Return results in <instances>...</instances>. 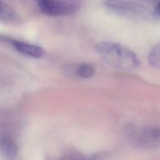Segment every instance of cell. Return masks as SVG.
Listing matches in <instances>:
<instances>
[{
	"label": "cell",
	"mask_w": 160,
	"mask_h": 160,
	"mask_svg": "<svg viewBox=\"0 0 160 160\" xmlns=\"http://www.w3.org/2000/svg\"><path fill=\"white\" fill-rule=\"evenodd\" d=\"M96 52L109 66L121 71H131L140 65L138 56L123 45L109 41H103L94 47Z\"/></svg>",
	"instance_id": "obj_1"
},
{
	"label": "cell",
	"mask_w": 160,
	"mask_h": 160,
	"mask_svg": "<svg viewBox=\"0 0 160 160\" xmlns=\"http://www.w3.org/2000/svg\"><path fill=\"white\" fill-rule=\"evenodd\" d=\"M39 9L44 14L50 16L71 15L76 12L79 6L69 0H35Z\"/></svg>",
	"instance_id": "obj_2"
},
{
	"label": "cell",
	"mask_w": 160,
	"mask_h": 160,
	"mask_svg": "<svg viewBox=\"0 0 160 160\" xmlns=\"http://www.w3.org/2000/svg\"><path fill=\"white\" fill-rule=\"evenodd\" d=\"M104 4L111 11L129 18H142L148 12L142 5L124 0H106Z\"/></svg>",
	"instance_id": "obj_3"
},
{
	"label": "cell",
	"mask_w": 160,
	"mask_h": 160,
	"mask_svg": "<svg viewBox=\"0 0 160 160\" xmlns=\"http://www.w3.org/2000/svg\"><path fill=\"white\" fill-rule=\"evenodd\" d=\"M9 42L18 52L29 57L41 58L44 55V49L39 46L16 39H11Z\"/></svg>",
	"instance_id": "obj_4"
},
{
	"label": "cell",
	"mask_w": 160,
	"mask_h": 160,
	"mask_svg": "<svg viewBox=\"0 0 160 160\" xmlns=\"http://www.w3.org/2000/svg\"><path fill=\"white\" fill-rule=\"evenodd\" d=\"M18 152V147L13 139L9 137L0 139V154L4 160H14Z\"/></svg>",
	"instance_id": "obj_5"
},
{
	"label": "cell",
	"mask_w": 160,
	"mask_h": 160,
	"mask_svg": "<svg viewBox=\"0 0 160 160\" xmlns=\"http://www.w3.org/2000/svg\"><path fill=\"white\" fill-rule=\"evenodd\" d=\"M0 20L12 24H19L21 22L18 13L11 6L0 1Z\"/></svg>",
	"instance_id": "obj_6"
},
{
	"label": "cell",
	"mask_w": 160,
	"mask_h": 160,
	"mask_svg": "<svg viewBox=\"0 0 160 160\" xmlns=\"http://www.w3.org/2000/svg\"><path fill=\"white\" fill-rule=\"evenodd\" d=\"M141 136L142 144L152 147L156 146L160 144V128L152 127L144 129Z\"/></svg>",
	"instance_id": "obj_7"
},
{
	"label": "cell",
	"mask_w": 160,
	"mask_h": 160,
	"mask_svg": "<svg viewBox=\"0 0 160 160\" xmlns=\"http://www.w3.org/2000/svg\"><path fill=\"white\" fill-rule=\"evenodd\" d=\"M96 72L95 67L93 64L90 63H82L80 64L76 69V74L82 78H91Z\"/></svg>",
	"instance_id": "obj_8"
},
{
	"label": "cell",
	"mask_w": 160,
	"mask_h": 160,
	"mask_svg": "<svg viewBox=\"0 0 160 160\" xmlns=\"http://www.w3.org/2000/svg\"><path fill=\"white\" fill-rule=\"evenodd\" d=\"M149 63L156 69H160V44L154 46L148 56Z\"/></svg>",
	"instance_id": "obj_9"
},
{
	"label": "cell",
	"mask_w": 160,
	"mask_h": 160,
	"mask_svg": "<svg viewBox=\"0 0 160 160\" xmlns=\"http://www.w3.org/2000/svg\"><path fill=\"white\" fill-rule=\"evenodd\" d=\"M154 14L156 16H159L160 17V1L157 3L154 8Z\"/></svg>",
	"instance_id": "obj_10"
}]
</instances>
